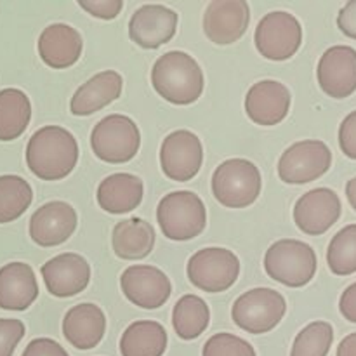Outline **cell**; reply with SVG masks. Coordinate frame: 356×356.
Returning <instances> with one entry per match:
<instances>
[{
	"mask_svg": "<svg viewBox=\"0 0 356 356\" xmlns=\"http://www.w3.org/2000/svg\"><path fill=\"white\" fill-rule=\"evenodd\" d=\"M79 162L75 136L59 125L38 129L26 145V165L42 181L65 179Z\"/></svg>",
	"mask_w": 356,
	"mask_h": 356,
	"instance_id": "cell-1",
	"label": "cell"
},
{
	"mask_svg": "<svg viewBox=\"0 0 356 356\" xmlns=\"http://www.w3.org/2000/svg\"><path fill=\"white\" fill-rule=\"evenodd\" d=\"M152 83L165 101L186 106L202 96L205 80L197 59L183 51H170L153 65Z\"/></svg>",
	"mask_w": 356,
	"mask_h": 356,
	"instance_id": "cell-2",
	"label": "cell"
},
{
	"mask_svg": "<svg viewBox=\"0 0 356 356\" xmlns=\"http://www.w3.org/2000/svg\"><path fill=\"white\" fill-rule=\"evenodd\" d=\"M316 254L312 245L294 238L275 242L264 256V270L268 277L291 289L308 285L315 278Z\"/></svg>",
	"mask_w": 356,
	"mask_h": 356,
	"instance_id": "cell-3",
	"label": "cell"
},
{
	"mask_svg": "<svg viewBox=\"0 0 356 356\" xmlns=\"http://www.w3.org/2000/svg\"><path fill=\"white\" fill-rule=\"evenodd\" d=\"M156 221L163 236L174 242H186L200 235L207 226V211L193 191H172L159 202Z\"/></svg>",
	"mask_w": 356,
	"mask_h": 356,
	"instance_id": "cell-4",
	"label": "cell"
},
{
	"mask_svg": "<svg viewBox=\"0 0 356 356\" xmlns=\"http://www.w3.org/2000/svg\"><path fill=\"white\" fill-rule=\"evenodd\" d=\"M211 184L219 204L228 209H243L252 205L261 195L263 177L250 160L229 159L214 170Z\"/></svg>",
	"mask_w": 356,
	"mask_h": 356,
	"instance_id": "cell-5",
	"label": "cell"
},
{
	"mask_svg": "<svg viewBox=\"0 0 356 356\" xmlns=\"http://www.w3.org/2000/svg\"><path fill=\"white\" fill-rule=\"evenodd\" d=\"M141 146V132L136 122L125 115H108L94 125L90 148L94 155L108 163L131 162Z\"/></svg>",
	"mask_w": 356,
	"mask_h": 356,
	"instance_id": "cell-6",
	"label": "cell"
},
{
	"mask_svg": "<svg viewBox=\"0 0 356 356\" xmlns=\"http://www.w3.org/2000/svg\"><path fill=\"white\" fill-rule=\"evenodd\" d=\"M287 302L280 292L268 287L252 289L235 301L232 318L245 332L259 336L268 334L282 322Z\"/></svg>",
	"mask_w": 356,
	"mask_h": 356,
	"instance_id": "cell-7",
	"label": "cell"
},
{
	"mask_svg": "<svg viewBox=\"0 0 356 356\" xmlns=\"http://www.w3.org/2000/svg\"><path fill=\"white\" fill-rule=\"evenodd\" d=\"M186 275L191 285L209 294H219L233 287L240 275V259L222 247H207L190 257Z\"/></svg>",
	"mask_w": 356,
	"mask_h": 356,
	"instance_id": "cell-8",
	"label": "cell"
},
{
	"mask_svg": "<svg viewBox=\"0 0 356 356\" xmlns=\"http://www.w3.org/2000/svg\"><path fill=\"white\" fill-rule=\"evenodd\" d=\"M254 42L263 58L270 61H285L301 47L302 26L294 14L273 10L257 23Z\"/></svg>",
	"mask_w": 356,
	"mask_h": 356,
	"instance_id": "cell-9",
	"label": "cell"
},
{
	"mask_svg": "<svg viewBox=\"0 0 356 356\" xmlns=\"http://www.w3.org/2000/svg\"><path fill=\"white\" fill-rule=\"evenodd\" d=\"M332 165V152L318 139L294 143L278 160V176L287 184H306L322 177Z\"/></svg>",
	"mask_w": 356,
	"mask_h": 356,
	"instance_id": "cell-10",
	"label": "cell"
},
{
	"mask_svg": "<svg viewBox=\"0 0 356 356\" xmlns=\"http://www.w3.org/2000/svg\"><path fill=\"white\" fill-rule=\"evenodd\" d=\"M204 163V146L197 134L186 129L174 131L160 146V167L169 179L177 183L191 181Z\"/></svg>",
	"mask_w": 356,
	"mask_h": 356,
	"instance_id": "cell-11",
	"label": "cell"
},
{
	"mask_svg": "<svg viewBox=\"0 0 356 356\" xmlns=\"http://www.w3.org/2000/svg\"><path fill=\"white\" fill-rule=\"evenodd\" d=\"M120 289L132 305L143 309H159L172 294L169 277L148 264L129 266L120 277Z\"/></svg>",
	"mask_w": 356,
	"mask_h": 356,
	"instance_id": "cell-12",
	"label": "cell"
},
{
	"mask_svg": "<svg viewBox=\"0 0 356 356\" xmlns=\"http://www.w3.org/2000/svg\"><path fill=\"white\" fill-rule=\"evenodd\" d=\"M250 7L245 0H212L204 13V33L218 45L235 44L245 35Z\"/></svg>",
	"mask_w": 356,
	"mask_h": 356,
	"instance_id": "cell-13",
	"label": "cell"
},
{
	"mask_svg": "<svg viewBox=\"0 0 356 356\" xmlns=\"http://www.w3.org/2000/svg\"><path fill=\"white\" fill-rule=\"evenodd\" d=\"M320 89L334 99L350 97L356 90V51L350 45L327 49L316 68Z\"/></svg>",
	"mask_w": 356,
	"mask_h": 356,
	"instance_id": "cell-14",
	"label": "cell"
},
{
	"mask_svg": "<svg viewBox=\"0 0 356 356\" xmlns=\"http://www.w3.org/2000/svg\"><path fill=\"white\" fill-rule=\"evenodd\" d=\"M341 209L336 191L330 188H315L296 202L294 222L306 235H323L339 221Z\"/></svg>",
	"mask_w": 356,
	"mask_h": 356,
	"instance_id": "cell-15",
	"label": "cell"
},
{
	"mask_svg": "<svg viewBox=\"0 0 356 356\" xmlns=\"http://www.w3.org/2000/svg\"><path fill=\"white\" fill-rule=\"evenodd\" d=\"M179 16L160 3L141 6L129 21V37L143 49H159L176 35Z\"/></svg>",
	"mask_w": 356,
	"mask_h": 356,
	"instance_id": "cell-16",
	"label": "cell"
},
{
	"mask_svg": "<svg viewBox=\"0 0 356 356\" xmlns=\"http://www.w3.org/2000/svg\"><path fill=\"white\" fill-rule=\"evenodd\" d=\"M45 287L56 298H73L87 289L90 266L80 254L65 252L49 259L40 268Z\"/></svg>",
	"mask_w": 356,
	"mask_h": 356,
	"instance_id": "cell-17",
	"label": "cell"
},
{
	"mask_svg": "<svg viewBox=\"0 0 356 356\" xmlns=\"http://www.w3.org/2000/svg\"><path fill=\"white\" fill-rule=\"evenodd\" d=\"M79 216L75 209L61 200L49 202L33 212L30 219V236L37 245L56 247L75 233Z\"/></svg>",
	"mask_w": 356,
	"mask_h": 356,
	"instance_id": "cell-18",
	"label": "cell"
},
{
	"mask_svg": "<svg viewBox=\"0 0 356 356\" xmlns=\"http://www.w3.org/2000/svg\"><path fill=\"white\" fill-rule=\"evenodd\" d=\"M291 90L278 80H261L245 96V113L254 124L263 127L278 125L291 110Z\"/></svg>",
	"mask_w": 356,
	"mask_h": 356,
	"instance_id": "cell-19",
	"label": "cell"
},
{
	"mask_svg": "<svg viewBox=\"0 0 356 356\" xmlns=\"http://www.w3.org/2000/svg\"><path fill=\"white\" fill-rule=\"evenodd\" d=\"M38 56L52 70H65L75 65L82 56L83 42L79 31L65 23L44 28L38 37Z\"/></svg>",
	"mask_w": 356,
	"mask_h": 356,
	"instance_id": "cell-20",
	"label": "cell"
},
{
	"mask_svg": "<svg viewBox=\"0 0 356 356\" xmlns=\"http://www.w3.org/2000/svg\"><path fill=\"white\" fill-rule=\"evenodd\" d=\"M106 332V316L92 302H82L68 309L63 318V336L76 350H92L103 341Z\"/></svg>",
	"mask_w": 356,
	"mask_h": 356,
	"instance_id": "cell-21",
	"label": "cell"
},
{
	"mask_svg": "<svg viewBox=\"0 0 356 356\" xmlns=\"http://www.w3.org/2000/svg\"><path fill=\"white\" fill-rule=\"evenodd\" d=\"M124 89V79L115 70H106L79 87L70 101V111L75 117H89L103 110L120 97Z\"/></svg>",
	"mask_w": 356,
	"mask_h": 356,
	"instance_id": "cell-22",
	"label": "cell"
},
{
	"mask_svg": "<svg viewBox=\"0 0 356 356\" xmlns=\"http://www.w3.org/2000/svg\"><path fill=\"white\" fill-rule=\"evenodd\" d=\"M38 298L35 271L26 263H9L0 268V308L24 312Z\"/></svg>",
	"mask_w": 356,
	"mask_h": 356,
	"instance_id": "cell-23",
	"label": "cell"
},
{
	"mask_svg": "<svg viewBox=\"0 0 356 356\" xmlns=\"http://www.w3.org/2000/svg\"><path fill=\"white\" fill-rule=\"evenodd\" d=\"M145 195V184L138 176L117 172L104 177L97 186V204L108 214H127L139 207Z\"/></svg>",
	"mask_w": 356,
	"mask_h": 356,
	"instance_id": "cell-24",
	"label": "cell"
},
{
	"mask_svg": "<svg viewBox=\"0 0 356 356\" xmlns=\"http://www.w3.org/2000/svg\"><path fill=\"white\" fill-rule=\"evenodd\" d=\"M115 256L124 261L145 259L155 247V229L141 218H129L117 222L111 233Z\"/></svg>",
	"mask_w": 356,
	"mask_h": 356,
	"instance_id": "cell-25",
	"label": "cell"
},
{
	"mask_svg": "<svg viewBox=\"0 0 356 356\" xmlns=\"http://www.w3.org/2000/svg\"><path fill=\"white\" fill-rule=\"evenodd\" d=\"M167 332L159 322L139 320L120 337L122 356H162L167 350Z\"/></svg>",
	"mask_w": 356,
	"mask_h": 356,
	"instance_id": "cell-26",
	"label": "cell"
},
{
	"mask_svg": "<svg viewBox=\"0 0 356 356\" xmlns=\"http://www.w3.org/2000/svg\"><path fill=\"white\" fill-rule=\"evenodd\" d=\"M31 120L30 97L19 89L0 90V141H14Z\"/></svg>",
	"mask_w": 356,
	"mask_h": 356,
	"instance_id": "cell-27",
	"label": "cell"
},
{
	"mask_svg": "<svg viewBox=\"0 0 356 356\" xmlns=\"http://www.w3.org/2000/svg\"><path fill=\"white\" fill-rule=\"evenodd\" d=\"M211 323V309L207 302L195 294L183 296L172 309V327L177 337L193 341L207 330Z\"/></svg>",
	"mask_w": 356,
	"mask_h": 356,
	"instance_id": "cell-28",
	"label": "cell"
},
{
	"mask_svg": "<svg viewBox=\"0 0 356 356\" xmlns=\"http://www.w3.org/2000/svg\"><path fill=\"white\" fill-rule=\"evenodd\" d=\"M33 200V190L23 177L0 176V225L16 221L28 211Z\"/></svg>",
	"mask_w": 356,
	"mask_h": 356,
	"instance_id": "cell-29",
	"label": "cell"
},
{
	"mask_svg": "<svg viewBox=\"0 0 356 356\" xmlns=\"http://www.w3.org/2000/svg\"><path fill=\"white\" fill-rule=\"evenodd\" d=\"M327 264L337 277L356 273V225L344 226L334 235L327 249Z\"/></svg>",
	"mask_w": 356,
	"mask_h": 356,
	"instance_id": "cell-30",
	"label": "cell"
},
{
	"mask_svg": "<svg viewBox=\"0 0 356 356\" xmlns=\"http://www.w3.org/2000/svg\"><path fill=\"white\" fill-rule=\"evenodd\" d=\"M332 343V325L329 322H313L296 336L291 356H327Z\"/></svg>",
	"mask_w": 356,
	"mask_h": 356,
	"instance_id": "cell-31",
	"label": "cell"
},
{
	"mask_svg": "<svg viewBox=\"0 0 356 356\" xmlns=\"http://www.w3.org/2000/svg\"><path fill=\"white\" fill-rule=\"evenodd\" d=\"M202 356H256L252 344L229 332L212 336L204 344Z\"/></svg>",
	"mask_w": 356,
	"mask_h": 356,
	"instance_id": "cell-32",
	"label": "cell"
},
{
	"mask_svg": "<svg viewBox=\"0 0 356 356\" xmlns=\"http://www.w3.org/2000/svg\"><path fill=\"white\" fill-rule=\"evenodd\" d=\"M24 323L16 318H0V356H13L24 337Z\"/></svg>",
	"mask_w": 356,
	"mask_h": 356,
	"instance_id": "cell-33",
	"label": "cell"
},
{
	"mask_svg": "<svg viewBox=\"0 0 356 356\" xmlns=\"http://www.w3.org/2000/svg\"><path fill=\"white\" fill-rule=\"evenodd\" d=\"M79 7L97 19L111 21L124 9V0H79Z\"/></svg>",
	"mask_w": 356,
	"mask_h": 356,
	"instance_id": "cell-34",
	"label": "cell"
},
{
	"mask_svg": "<svg viewBox=\"0 0 356 356\" xmlns=\"http://www.w3.org/2000/svg\"><path fill=\"white\" fill-rule=\"evenodd\" d=\"M339 146L348 159L356 160V111H351L341 124Z\"/></svg>",
	"mask_w": 356,
	"mask_h": 356,
	"instance_id": "cell-35",
	"label": "cell"
},
{
	"mask_svg": "<svg viewBox=\"0 0 356 356\" xmlns=\"http://www.w3.org/2000/svg\"><path fill=\"white\" fill-rule=\"evenodd\" d=\"M21 356H70L65 348L54 339L49 337H38L33 339L26 348H24Z\"/></svg>",
	"mask_w": 356,
	"mask_h": 356,
	"instance_id": "cell-36",
	"label": "cell"
},
{
	"mask_svg": "<svg viewBox=\"0 0 356 356\" xmlns=\"http://www.w3.org/2000/svg\"><path fill=\"white\" fill-rule=\"evenodd\" d=\"M337 26L346 37L356 40V0L348 2L337 14Z\"/></svg>",
	"mask_w": 356,
	"mask_h": 356,
	"instance_id": "cell-37",
	"label": "cell"
},
{
	"mask_svg": "<svg viewBox=\"0 0 356 356\" xmlns=\"http://www.w3.org/2000/svg\"><path fill=\"white\" fill-rule=\"evenodd\" d=\"M339 312L348 322L356 323V282L343 292L339 299Z\"/></svg>",
	"mask_w": 356,
	"mask_h": 356,
	"instance_id": "cell-38",
	"label": "cell"
},
{
	"mask_svg": "<svg viewBox=\"0 0 356 356\" xmlns=\"http://www.w3.org/2000/svg\"><path fill=\"white\" fill-rule=\"evenodd\" d=\"M337 356H356V332L341 341L337 346Z\"/></svg>",
	"mask_w": 356,
	"mask_h": 356,
	"instance_id": "cell-39",
	"label": "cell"
},
{
	"mask_svg": "<svg viewBox=\"0 0 356 356\" xmlns=\"http://www.w3.org/2000/svg\"><path fill=\"white\" fill-rule=\"evenodd\" d=\"M346 197H348V202H350L351 207H353L356 211V177H353L351 181H348Z\"/></svg>",
	"mask_w": 356,
	"mask_h": 356,
	"instance_id": "cell-40",
	"label": "cell"
}]
</instances>
